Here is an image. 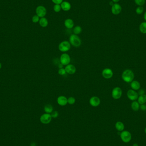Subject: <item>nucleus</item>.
<instances>
[{
    "label": "nucleus",
    "instance_id": "a19ab883",
    "mask_svg": "<svg viewBox=\"0 0 146 146\" xmlns=\"http://www.w3.org/2000/svg\"><path fill=\"white\" fill-rule=\"evenodd\" d=\"M145 133L146 134V127L145 128Z\"/></svg>",
    "mask_w": 146,
    "mask_h": 146
},
{
    "label": "nucleus",
    "instance_id": "c85d7f7f",
    "mask_svg": "<svg viewBox=\"0 0 146 146\" xmlns=\"http://www.w3.org/2000/svg\"><path fill=\"white\" fill-rule=\"evenodd\" d=\"M39 18H40L37 15H35V16H33V17H32V22L33 23H38L39 21V20H40Z\"/></svg>",
    "mask_w": 146,
    "mask_h": 146
},
{
    "label": "nucleus",
    "instance_id": "a211bd4d",
    "mask_svg": "<svg viewBox=\"0 0 146 146\" xmlns=\"http://www.w3.org/2000/svg\"><path fill=\"white\" fill-rule=\"evenodd\" d=\"M39 24L42 27H46L48 24V20L46 18H41L39 21Z\"/></svg>",
    "mask_w": 146,
    "mask_h": 146
},
{
    "label": "nucleus",
    "instance_id": "c9c22d12",
    "mask_svg": "<svg viewBox=\"0 0 146 146\" xmlns=\"http://www.w3.org/2000/svg\"><path fill=\"white\" fill-rule=\"evenodd\" d=\"M114 3L113 2V1H111L109 2V5H111V6H112L114 4Z\"/></svg>",
    "mask_w": 146,
    "mask_h": 146
},
{
    "label": "nucleus",
    "instance_id": "4c0bfd02",
    "mask_svg": "<svg viewBox=\"0 0 146 146\" xmlns=\"http://www.w3.org/2000/svg\"><path fill=\"white\" fill-rule=\"evenodd\" d=\"M62 66H63V65H62V64H61L60 63V64H59L58 67H59V68H60V69H61V68H62Z\"/></svg>",
    "mask_w": 146,
    "mask_h": 146
},
{
    "label": "nucleus",
    "instance_id": "7c9ffc66",
    "mask_svg": "<svg viewBox=\"0 0 146 146\" xmlns=\"http://www.w3.org/2000/svg\"><path fill=\"white\" fill-rule=\"evenodd\" d=\"M66 73V72L65 69H63V68L59 69V70L58 71V73L60 75H64Z\"/></svg>",
    "mask_w": 146,
    "mask_h": 146
},
{
    "label": "nucleus",
    "instance_id": "bb28decb",
    "mask_svg": "<svg viewBox=\"0 0 146 146\" xmlns=\"http://www.w3.org/2000/svg\"><path fill=\"white\" fill-rule=\"evenodd\" d=\"M144 10V8L143 6H139L137 7V9H136V13L137 14L141 15L143 13Z\"/></svg>",
    "mask_w": 146,
    "mask_h": 146
},
{
    "label": "nucleus",
    "instance_id": "f704fd0d",
    "mask_svg": "<svg viewBox=\"0 0 146 146\" xmlns=\"http://www.w3.org/2000/svg\"><path fill=\"white\" fill-rule=\"evenodd\" d=\"M120 1V0H112V1L113 2L115 3H117Z\"/></svg>",
    "mask_w": 146,
    "mask_h": 146
},
{
    "label": "nucleus",
    "instance_id": "423d86ee",
    "mask_svg": "<svg viewBox=\"0 0 146 146\" xmlns=\"http://www.w3.org/2000/svg\"><path fill=\"white\" fill-rule=\"evenodd\" d=\"M52 118L50 114L46 113L41 115L40 118V121L43 124H47L51 122Z\"/></svg>",
    "mask_w": 146,
    "mask_h": 146
},
{
    "label": "nucleus",
    "instance_id": "5701e85b",
    "mask_svg": "<svg viewBox=\"0 0 146 146\" xmlns=\"http://www.w3.org/2000/svg\"><path fill=\"white\" fill-rule=\"evenodd\" d=\"M139 30L141 33L143 34L146 33V22H143L139 26Z\"/></svg>",
    "mask_w": 146,
    "mask_h": 146
},
{
    "label": "nucleus",
    "instance_id": "393cba45",
    "mask_svg": "<svg viewBox=\"0 0 146 146\" xmlns=\"http://www.w3.org/2000/svg\"><path fill=\"white\" fill-rule=\"evenodd\" d=\"M53 10L56 13H59L62 9L61 6L60 4H55L53 7Z\"/></svg>",
    "mask_w": 146,
    "mask_h": 146
},
{
    "label": "nucleus",
    "instance_id": "58836bf2",
    "mask_svg": "<svg viewBox=\"0 0 146 146\" xmlns=\"http://www.w3.org/2000/svg\"><path fill=\"white\" fill-rule=\"evenodd\" d=\"M132 146H138V144H136V143H135V144H133V145H132Z\"/></svg>",
    "mask_w": 146,
    "mask_h": 146
},
{
    "label": "nucleus",
    "instance_id": "ea45409f",
    "mask_svg": "<svg viewBox=\"0 0 146 146\" xmlns=\"http://www.w3.org/2000/svg\"><path fill=\"white\" fill-rule=\"evenodd\" d=\"M1 67H2L1 64V63H0V69H1Z\"/></svg>",
    "mask_w": 146,
    "mask_h": 146
},
{
    "label": "nucleus",
    "instance_id": "6e6552de",
    "mask_svg": "<svg viewBox=\"0 0 146 146\" xmlns=\"http://www.w3.org/2000/svg\"><path fill=\"white\" fill-rule=\"evenodd\" d=\"M122 95V91L119 87L115 88L112 91V97L115 99H120Z\"/></svg>",
    "mask_w": 146,
    "mask_h": 146
},
{
    "label": "nucleus",
    "instance_id": "f8f14e48",
    "mask_svg": "<svg viewBox=\"0 0 146 146\" xmlns=\"http://www.w3.org/2000/svg\"><path fill=\"white\" fill-rule=\"evenodd\" d=\"M113 73L111 69L109 68L104 69L102 72V76L103 77L108 79L112 77L113 76Z\"/></svg>",
    "mask_w": 146,
    "mask_h": 146
},
{
    "label": "nucleus",
    "instance_id": "20e7f679",
    "mask_svg": "<svg viewBox=\"0 0 146 146\" xmlns=\"http://www.w3.org/2000/svg\"><path fill=\"white\" fill-rule=\"evenodd\" d=\"M121 140L124 143H128L132 139L130 132L128 131H123L120 135Z\"/></svg>",
    "mask_w": 146,
    "mask_h": 146
},
{
    "label": "nucleus",
    "instance_id": "2f4dec72",
    "mask_svg": "<svg viewBox=\"0 0 146 146\" xmlns=\"http://www.w3.org/2000/svg\"><path fill=\"white\" fill-rule=\"evenodd\" d=\"M55 4H61L63 0H51Z\"/></svg>",
    "mask_w": 146,
    "mask_h": 146
},
{
    "label": "nucleus",
    "instance_id": "39448f33",
    "mask_svg": "<svg viewBox=\"0 0 146 146\" xmlns=\"http://www.w3.org/2000/svg\"><path fill=\"white\" fill-rule=\"evenodd\" d=\"M36 15L39 18L45 17L47 14V10L45 6H37L36 9Z\"/></svg>",
    "mask_w": 146,
    "mask_h": 146
},
{
    "label": "nucleus",
    "instance_id": "4468645a",
    "mask_svg": "<svg viewBox=\"0 0 146 146\" xmlns=\"http://www.w3.org/2000/svg\"><path fill=\"white\" fill-rule=\"evenodd\" d=\"M57 103L61 106H65L68 103V99L64 96H60L57 99Z\"/></svg>",
    "mask_w": 146,
    "mask_h": 146
},
{
    "label": "nucleus",
    "instance_id": "4be33fe9",
    "mask_svg": "<svg viewBox=\"0 0 146 146\" xmlns=\"http://www.w3.org/2000/svg\"><path fill=\"white\" fill-rule=\"evenodd\" d=\"M44 110L46 113H51L53 112V106L50 104H47L44 107Z\"/></svg>",
    "mask_w": 146,
    "mask_h": 146
},
{
    "label": "nucleus",
    "instance_id": "f3484780",
    "mask_svg": "<svg viewBox=\"0 0 146 146\" xmlns=\"http://www.w3.org/2000/svg\"><path fill=\"white\" fill-rule=\"evenodd\" d=\"M130 86L134 90H138L140 89L141 85L140 82L137 81H132L130 84Z\"/></svg>",
    "mask_w": 146,
    "mask_h": 146
},
{
    "label": "nucleus",
    "instance_id": "f03ea898",
    "mask_svg": "<svg viewBox=\"0 0 146 146\" xmlns=\"http://www.w3.org/2000/svg\"><path fill=\"white\" fill-rule=\"evenodd\" d=\"M69 42L73 46L75 47H79L81 45L82 42L80 39L76 35L72 34L69 38Z\"/></svg>",
    "mask_w": 146,
    "mask_h": 146
},
{
    "label": "nucleus",
    "instance_id": "473e14b6",
    "mask_svg": "<svg viewBox=\"0 0 146 146\" xmlns=\"http://www.w3.org/2000/svg\"><path fill=\"white\" fill-rule=\"evenodd\" d=\"M140 107L141 109V110L142 111L146 110V105L145 104H144L141 105Z\"/></svg>",
    "mask_w": 146,
    "mask_h": 146
},
{
    "label": "nucleus",
    "instance_id": "9d476101",
    "mask_svg": "<svg viewBox=\"0 0 146 146\" xmlns=\"http://www.w3.org/2000/svg\"><path fill=\"white\" fill-rule=\"evenodd\" d=\"M127 95L129 99L132 101H135L138 98V94L133 89L129 90L128 91Z\"/></svg>",
    "mask_w": 146,
    "mask_h": 146
},
{
    "label": "nucleus",
    "instance_id": "a878e982",
    "mask_svg": "<svg viewBox=\"0 0 146 146\" xmlns=\"http://www.w3.org/2000/svg\"><path fill=\"white\" fill-rule=\"evenodd\" d=\"M135 2L139 6H142L145 3V0H135Z\"/></svg>",
    "mask_w": 146,
    "mask_h": 146
},
{
    "label": "nucleus",
    "instance_id": "2eb2a0df",
    "mask_svg": "<svg viewBox=\"0 0 146 146\" xmlns=\"http://www.w3.org/2000/svg\"><path fill=\"white\" fill-rule=\"evenodd\" d=\"M60 5L62 9L64 11H69L72 7L71 3L69 2L66 1L62 2Z\"/></svg>",
    "mask_w": 146,
    "mask_h": 146
},
{
    "label": "nucleus",
    "instance_id": "c756f323",
    "mask_svg": "<svg viewBox=\"0 0 146 146\" xmlns=\"http://www.w3.org/2000/svg\"><path fill=\"white\" fill-rule=\"evenodd\" d=\"M50 115H51V116L52 118H57L58 116L59 113H58L57 111H53Z\"/></svg>",
    "mask_w": 146,
    "mask_h": 146
},
{
    "label": "nucleus",
    "instance_id": "b1692460",
    "mask_svg": "<svg viewBox=\"0 0 146 146\" xmlns=\"http://www.w3.org/2000/svg\"><path fill=\"white\" fill-rule=\"evenodd\" d=\"M82 29L81 28V26H75L73 30V32L74 33V34L76 35L79 34L82 32Z\"/></svg>",
    "mask_w": 146,
    "mask_h": 146
},
{
    "label": "nucleus",
    "instance_id": "412c9836",
    "mask_svg": "<svg viewBox=\"0 0 146 146\" xmlns=\"http://www.w3.org/2000/svg\"><path fill=\"white\" fill-rule=\"evenodd\" d=\"M138 102L139 104L142 105L146 103V95H140V96L138 97Z\"/></svg>",
    "mask_w": 146,
    "mask_h": 146
},
{
    "label": "nucleus",
    "instance_id": "dca6fc26",
    "mask_svg": "<svg viewBox=\"0 0 146 146\" xmlns=\"http://www.w3.org/2000/svg\"><path fill=\"white\" fill-rule=\"evenodd\" d=\"M64 25L68 29H72L74 26V22L72 19H66L64 22Z\"/></svg>",
    "mask_w": 146,
    "mask_h": 146
},
{
    "label": "nucleus",
    "instance_id": "ddd939ff",
    "mask_svg": "<svg viewBox=\"0 0 146 146\" xmlns=\"http://www.w3.org/2000/svg\"><path fill=\"white\" fill-rule=\"evenodd\" d=\"M65 70L66 73L70 74H73L76 72V69L74 65L72 64H69L65 67Z\"/></svg>",
    "mask_w": 146,
    "mask_h": 146
},
{
    "label": "nucleus",
    "instance_id": "0eeeda50",
    "mask_svg": "<svg viewBox=\"0 0 146 146\" xmlns=\"http://www.w3.org/2000/svg\"><path fill=\"white\" fill-rule=\"evenodd\" d=\"M60 62L63 65H69L71 62V58L69 55L67 53H64L61 55L60 58Z\"/></svg>",
    "mask_w": 146,
    "mask_h": 146
},
{
    "label": "nucleus",
    "instance_id": "6ab92c4d",
    "mask_svg": "<svg viewBox=\"0 0 146 146\" xmlns=\"http://www.w3.org/2000/svg\"><path fill=\"white\" fill-rule=\"evenodd\" d=\"M115 128L117 130L121 132L123 131L124 129V125L122 122L118 121L116 123L115 125Z\"/></svg>",
    "mask_w": 146,
    "mask_h": 146
},
{
    "label": "nucleus",
    "instance_id": "f257e3e1",
    "mask_svg": "<svg viewBox=\"0 0 146 146\" xmlns=\"http://www.w3.org/2000/svg\"><path fill=\"white\" fill-rule=\"evenodd\" d=\"M122 78L125 82L129 83L133 81L134 78V74L132 71L127 69L123 72Z\"/></svg>",
    "mask_w": 146,
    "mask_h": 146
},
{
    "label": "nucleus",
    "instance_id": "9b49d317",
    "mask_svg": "<svg viewBox=\"0 0 146 146\" xmlns=\"http://www.w3.org/2000/svg\"><path fill=\"white\" fill-rule=\"evenodd\" d=\"M89 103L93 107H97L100 103V100L97 97H92L89 100Z\"/></svg>",
    "mask_w": 146,
    "mask_h": 146
},
{
    "label": "nucleus",
    "instance_id": "aec40b11",
    "mask_svg": "<svg viewBox=\"0 0 146 146\" xmlns=\"http://www.w3.org/2000/svg\"><path fill=\"white\" fill-rule=\"evenodd\" d=\"M131 108L134 111H138L140 108V104L138 102L133 101L131 104Z\"/></svg>",
    "mask_w": 146,
    "mask_h": 146
},
{
    "label": "nucleus",
    "instance_id": "cd10ccee",
    "mask_svg": "<svg viewBox=\"0 0 146 146\" xmlns=\"http://www.w3.org/2000/svg\"><path fill=\"white\" fill-rule=\"evenodd\" d=\"M75 99L73 97H71L68 99V103H69L70 105H73L75 103Z\"/></svg>",
    "mask_w": 146,
    "mask_h": 146
},
{
    "label": "nucleus",
    "instance_id": "72a5a7b5",
    "mask_svg": "<svg viewBox=\"0 0 146 146\" xmlns=\"http://www.w3.org/2000/svg\"><path fill=\"white\" fill-rule=\"evenodd\" d=\"M145 93V91L143 89H141L140 90L138 91V94L140 95H144Z\"/></svg>",
    "mask_w": 146,
    "mask_h": 146
},
{
    "label": "nucleus",
    "instance_id": "e433bc0d",
    "mask_svg": "<svg viewBox=\"0 0 146 146\" xmlns=\"http://www.w3.org/2000/svg\"><path fill=\"white\" fill-rule=\"evenodd\" d=\"M144 19H145V20L146 22V11L145 12V13L144 15Z\"/></svg>",
    "mask_w": 146,
    "mask_h": 146
},
{
    "label": "nucleus",
    "instance_id": "1a4fd4ad",
    "mask_svg": "<svg viewBox=\"0 0 146 146\" xmlns=\"http://www.w3.org/2000/svg\"><path fill=\"white\" fill-rule=\"evenodd\" d=\"M122 11V7L119 4L115 3L112 6L111 11L112 14L115 15H117L120 14Z\"/></svg>",
    "mask_w": 146,
    "mask_h": 146
},
{
    "label": "nucleus",
    "instance_id": "7ed1b4c3",
    "mask_svg": "<svg viewBox=\"0 0 146 146\" xmlns=\"http://www.w3.org/2000/svg\"><path fill=\"white\" fill-rule=\"evenodd\" d=\"M58 48L59 50L62 52L68 51L71 48V44L68 41H64L59 44Z\"/></svg>",
    "mask_w": 146,
    "mask_h": 146
}]
</instances>
